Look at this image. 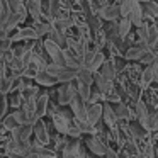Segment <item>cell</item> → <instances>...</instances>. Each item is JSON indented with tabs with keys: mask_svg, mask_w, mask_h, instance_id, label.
Returning <instances> with one entry per match:
<instances>
[{
	"mask_svg": "<svg viewBox=\"0 0 158 158\" xmlns=\"http://www.w3.org/2000/svg\"><path fill=\"white\" fill-rule=\"evenodd\" d=\"M44 72L49 73L51 77H55L60 83L73 82V80H77V77H78V70L68 68V66H60V65H55V63L46 65L44 66Z\"/></svg>",
	"mask_w": 158,
	"mask_h": 158,
	"instance_id": "6da1fadb",
	"label": "cell"
},
{
	"mask_svg": "<svg viewBox=\"0 0 158 158\" xmlns=\"http://www.w3.org/2000/svg\"><path fill=\"white\" fill-rule=\"evenodd\" d=\"M44 49L46 53L49 55V58H51V61L55 63V65H60V66H66L65 65V58H63V51L65 49H61V46H58L55 41H51V39H44Z\"/></svg>",
	"mask_w": 158,
	"mask_h": 158,
	"instance_id": "7a4b0ae2",
	"label": "cell"
},
{
	"mask_svg": "<svg viewBox=\"0 0 158 158\" xmlns=\"http://www.w3.org/2000/svg\"><path fill=\"white\" fill-rule=\"evenodd\" d=\"M70 107H72V112H73V116H75L77 123L87 124V104L78 97V94H77V95L72 99Z\"/></svg>",
	"mask_w": 158,
	"mask_h": 158,
	"instance_id": "3957f363",
	"label": "cell"
},
{
	"mask_svg": "<svg viewBox=\"0 0 158 158\" xmlns=\"http://www.w3.org/2000/svg\"><path fill=\"white\" fill-rule=\"evenodd\" d=\"M75 95H77V89H75V85H73V82L61 83L60 89H58V104H61V106H68Z\"/></svg>",
	"mask_w": 158,
	"mask_h": 158,
	"instance_id": "277c9868",
	"label": "cell"
},
{
	"mask_svg": "<svg viewBox=\"0 0 158 158\" xmlns=\"http://www.w3.org/2000/svg\"><path fill=\"white\" fill-rule=\"evenodd\" d=\"M102 112H104V106L99 102L87 106V124L89 126H95L102 119Z\"/></svg>",
	"mask_w": 158,
	"mask_h": 158,
	"instance_id": "5b68a950",
	"label": "cell"
},
{
	"mask_svg": "<svg viewBox=\"0 0 158 158\" xmlns=\"http://www.w3.org/2000/svg\"><path fill=\"white\" fill-rule=\"evenodd\" d=\"M32 133H34V126H31V124H22L21 127H17L15 131H12L14 141L19 143V144L29 143V138L32 136Z\"/></svg>",
	"mask_w": 158,
	"mask_h": 158,
	"instance_id": "8992f818",
	"label": "cell"
},
{
	"mask_svg": "<svg viewBox=\"0 0 158 158\" xmlns=\"http://www.w3.org/2000/svg\"><path fill=\"white\" fill-rule=\"evenodd\" d=\"M85 144L94 155H97V156H104V155L107 153V146L104 144V141L97 136H90L89 139L85 141Z\"/></svg>",
	"mask_w": 158,
	"mask_h": 158,
	"instance_id": "52a82bcc",
	"label": "cell"
},
{
	"mask_svg": "<svg viewBox=\"0 0 158 158\" xmlns=\"http://www.w3.org/2000/svg\"><path fill=\"white\" fill-rule=\"evenodd\" d=\"M24 124V117H22V112L21 110H15L12 114H7L4 117V126L10 131H15L17 127H21Z\"/></svg>",
	"mask_w": 158,
	"mask_h": 158,
	"instance_id": "ba28073f",
	"label": "cell"
},
{
	"mask_svg": "<svg viewBox=\"0 0 158 158\" xmlns=\"http://www.w3.org/2000/svg\"><path fill=\"white\" fill-rule=\"evenodd\" d=\"M146 51H150V48H148L146 43L141 41L139 44H133V46H131V48L126 51V60H138V61H139Z\"/></svg>",
	"mask_w": 158,
	"mask_h": 158,
	"instance_id": "9c48e42d",
	"label": "cell"
},
{
	"mask_svg": "<svg viewBox=\"0 0 158 158\" xmlns=\"http://www.w3.org/2000/svg\"><path fill=\"white\" fill-rule=\"evenodd\" d=\"M48 104H49V95L46 92L39 94L38 99H36V116L41 119L44 117V114L48 112Z\"/></svg>",
	"mask_w": 158,
	"mask_h": 158,
	"instance_id": "30bf717a",
	"label": "cell"
},
{
	"mask_svg": "<svg viewBox=\"0 0 158 158\" xmlns=\"http://www.w3.org/2000/svg\"><path fill=\"white\" fill-rule=\"evenodd\" d=\"M136 117H138V123H139L141 126L150 129V114H148V109H146V106H144V102L136 104Z\"/></svg>",
	"mask_w": 158,
	"mask_h": 158,
	"instance_id": "8fae6325",
	"label": "cell"
},
{
	"mask_svg": "<svg viewBox=\"0 0 158 158\" xmlns=\"http://www.w3.org/2000/svg\"><path fill=\"white\" fill-rule=\"evenodd\" d=\"M99 14L104 21H117V19L121 17L119 5H107V7H102Z\"/></svg>",
	"mask_w": 158,
	"mask_h": 158,
	"instance_id": "7c38bea8",
	"label": "cell"
},
{
	"mask_svg": "<svg viewBox=\"0 0 158 158\" xmlns=\"http://www.w3.org/2000/svg\"><path fill=\"white\" fill-rule=\"evenodd\" d=\"M34 134H36V139H38L43 146L49 143V133L46 131V126H44V123H43L41 119L34 124Z\"/></svg>",
	"mask_w": 158,
	"mask_h": 158,
	"instance_id": "4fadbf2b",
	"label": "cell"
},
{
	"mask_svg": "<svg viewBox=\"0 0 158 158\" xmlns=\"http://www.w3.org/2000/svg\"><path fill=\"white\" fill-rule=\"evenodd\" d=\"M41 5H43V0H27V2H26L27 14H31L32 17H34L36 22H41V21H39V17H41V14H43Z\"/></svg>",
	"mask_w": 158,
	"mask_h": 158,
	"instance_id": "5bb4252c",
	"label": "cell"
},
{
	"mask_svg": "<svg viewBox=\"0 0 158 158\" xmlns=\"http://www.w3.org/2000/svg\"><path fill=\"white\" fill-rule=\"evenodd\" d=\"M131 21V24L136 26V27H141L143 26V5L139 4V2H136L133 7V10H131L129 17H127Z\"/></svg>",
	"mask_w": 158,
	"mask_h": 158,
	"instance_id": "9a60e30c",
	"label": "cell"
},
{
	"mask_svg": "<svg viewBox=\"0 0 158 158\" xmlns=\"http://www.w3.org/2000/svg\"><path fill=\"white\" fill-rule=\"evenodd\" d=\"M102 106H104V112H102L104 123H106L109 127H114V126H116V123H117V117H116V112H114L112 106H110L109 102H104Z\"/></svg>",
	"mask_w": 158,
	"mask_h": 158,
	"instance_id": "2e32d148",
	"label": "cell"
},
{
	"mask_svg": "<svg viewBox=\"0 0 158 158\" xmlns=\"http://www.w3.org/2000/svg\"><path fill=\"white\" fill-rule=\"evenodd\" d=\"M38 38L39 36H38V32H36L34 27H24V29H21V31H17L15 36H12L10 41L14 43V41H26V39H38Z\"/></svg>",
	"mask_w": 158,
	"mask_h": 158,
	"instance_id": "e0dca14e",
	"label": "cell"
},
{
	"mask_svg": "<svg viewBox=\"0 0 158 158\" xmlns=\"http://www.w3.org/2000/svg\"><path fill=\"white\" fill-rule=\"evenodd\" d=\"M15 80H17V78H14V77H9V75L0 77V95H7V94L14 92Z\"/></svg>",
	"mask_w": 158,
	"mask_h": 158,
	"instance_id": "ac0fdd59",
	"label": "cell"
},
{
	"mask_svg": "<svg viewBox=\"0 0 158 158\" xmlns=\"http://www.w3.org/2000/svg\"><path fill=\"white\" fill-rule=\"evenodd\" d=\"M94 82L97 83V87H99V90L102 94H109V92H112V82L110 80H107V78H104L100 73H94Z\"/></svg>",
	"mask_w": 158,
	"mask_h": 158,
	"instance_id": "d6986e66",
	"label": "cell"
},
{
	"mask_svg": "<svg viewBox=\"0 0 158 158\" xmlns=\"http://www.w3.org/2000/svg\"><path fill=\"white\" fill-rule=\"evenodd\" d=\"M34 80H36L38 85H43V87H53V85H56V83H60L55 77H51L49 73H46V72H39L38 75L34 77Z\"/></svg>",
	"mask_w": 158,
	"mask_h": 158,
	"instance_id": "ffe728a7",
	"label": "cell"
},
{
	"mask_svg": "<svg viewBox=\"0 0 158 158\" xmlns=\"http://www.w3.org/2000/svg\"><path fill=\"white\" fill-rule=\"evenodd\" d=\"M32 153H34L38 158H55V156H56L55 151H51V150H48V148H44L38 139L34 141V146H32Z\"/></svg>",
	"mask_w": 158,
	"mask_h": 158,
	"instance_id": "44dd1931",
	"label": "cell"
},
{
	"mask_svg": "<svg viewBox=\"0 0 158 158\" xmlns=\"http://www.w3.org/2000/svg\"><path fill=\"white\" fill-rule=\"evenodd\" d=\"M156 68H158V63H151V65H148L146 68H144L143 72V85H148V83L155 82V73H156Z\"/></svg>",
	"mask_w": 158,
	"mask_h": 158,
	"instance_id": "7402d4cb",
	"label": "cell"
},
{
	"mask_svg": "<svg viewBox=\"0 0 158 158\" xmlns=\"http://www.w3.org/2000/svg\"><path fill=\"white\" fill-rule=\"evenodd\" d=\"M97 73H100L104 78L110 80V82H112L114 77H116V70H114V66H112V63H110V61H104L102 66L99 68V72H97Z\"/></svg>",
	"mask_w": 158,
	"mask_h": 158,
	"instance_id": "603a6c76",
	"label": "cell"
},
{
	"mask_svg": "<svg viewBox=\"0 0 158 158\" xmlns=\"http://www.w3.org/2000/svg\"><path fill=\"white\" fill-rule=\"evenodd\" d=\"M104 61H106V56H104V53H102V51H95V55H94V58H92V61H90V65H89V68H87V70H90L92 73L99 72V68L102 66Z\"/></svg>",
	"mask_w": 158,
	"mask_h": 158,
	"instance_id": "cb8c5ba5",
	"label": "cell"
},
{
	"mask_svg": "<svg viewBox=\"0 0 158 158\" xmlns=\"http://www.w3.org/2000/svg\"><path fill=\"white\" fill-rule=\"evenodd\" d=\"M77 80H78V83H82V85L90 87V85H92V82H94V73L90 72V70H87V68H80Z\"/></svg>",
	"mask_w": 158,
	"mask_h": 158,
	"instance_id": "d4e9b609",
	"label": "cell"
},
{
	"mask_svg": "<svg viewBox=\"0 0 158 158\" xmlns=\"http://www.w3.org/2000/svg\"><path fill=\"white\" fill-rule=\"evenodd\" d=\"M138 0H119V10H121V17L127 19L133 10L134 4H136Z\"/></svg>",
	"mask_w": 158,
	"mask_h": 158,
	"instance_id": "484cf974",
	"label": "cell"
},
{
	"mask_svg": "<svg viewBox=\"0 0 158 158\" xmlns=\"http://www.w3.org/2000/svg\"><path fill=\"white\" fill-rule=\"evenodd\" d=\"M131 26L133 24H131L129 19H124V17L119 19V22H117V34H119V38H126V36L129 34Z\"/></svg>",
	"mask_w": 158,
	"mask_h": 158,
	"instance_id": "4316f807",
	"label": "cell"
},
{
	"mask_svg": "<svg viewBox=\"0 0 158 158\" xmlns=\"http://www.w3.org/2000/svg\"><path fill=\"white\" fill-rule=\"evenodd\" d=\"M55 126L60 133H68V129H70L68 117H65L63 114H56L55 116Z\"/></svg>",
	"mask_w": 158,
	"mask_h": 158,
	"instance_id": "83f0119b",
	"label": "cell"
},
{
	"mask_svg": "<svg viewBox=\"0 0 158 158\" xmlns=\"http://www.w3.org/2000/svg\"><path fill=\"white\" fill-rule=\"evenodd\" d=\"M146 44L148 48H155V46L158 44V27L155 24L150 26V32H148V39H146Z\"/></svg>",
	"mask_w": 158,
	"mask_h": 158,
	"instance_id": "f1b7e54d",
	"label": "cell"
},
{
	"mask_svg": "<svg viewBox=\"0 0 158 158\" xmlns=\"http://www.w3.org/2000/svg\"><path fill=\"white\" fill-rule=\"evenodd\" d=\"M112 109H114V112H116L117 119H127V117H129V109H127L124 104L117 102V104H114V106H112Z\"/></svg>",
	"mask_w": 158,
	"mask_h": 158,
	"instance_id": "f546056e",
	"label": "cell"
},
{
	"mask_svg": "<svg viewBox=\"0 0 158 158\" xmlns=\"http://www.w3.org/2000/svg\"><path fill=\"white\" fill-rule=\"evenodd\" d=\"M32 27L36 29V32H38V36L41 38V36H46V34H49V31H51V27H53V24L51 22H36Z\"/></svg>",
	"mask_w": 158,
	"mask_h": 158,
	"instance_id": "4dcf8cb0",
	"label": "cell"
},
{
	"mask_svg": "<svg viewBox=\"0 0 158 158\" xmlns=\"http://www.w3.org/2000/svg\"><path fill=\"white\" fill-rule=\"evenodd\" d=\"M77 94H78V97H80V99H82L85 104L90 100V87L78 83V85H77Z\"/></svg>",
	"mask_w": 158,
	"mask_h": 158,
	"instance_id": "1f68e13d",
	"label": "cell"
},
{
	"mask_svg": "<svg viewBox=\"0 0 158 158\" xmlns=\"http://www.w3.org/2000/svg\"><path fill=\"white\" fill-rule=\"evenodd\" d=\"M129 129H131V134H134L136 138H144V136H146V133H148L146 127H143L139 123H138V124L136 123H131Z\"/></svg>",
	"mask_w": 158,
	"mask_h": 158,
	"instance_id": "d6a6232c",
	"label": "cell"
},
{
	"mask_svg": "<svg viewBox=\"0 0 158 158\" xmlns=\"http://www.w3.org/2000/svg\"><path fill=\"white\" fill-rule=\"evenodd\" d=\"M27 51H31V49H29V46H26V44H17V46H14V49H12V56H14L15 60H21Z\"/></svg>",
	"mask_w": 158,
	"mask_h": 158,
	"instance_id": "836d02e7",
	"label": "cell"
},
{
	"mask_svg": "<svg viewBox=\"0 0 158 158\" xmlns=\"http://www.w3.org/2000/svg\"><path fill=\"white\" fill-rule=\"evenodd\" d=\"M63 158H83V156H82V153L78 151V146L72 144L70 148H66V150L63 151Z\"/></svg>",
	"mask_w": 158,
	"mask_h": 158,
	"instance_id": "e575fe53",
	"label": "cell"
},
{
	"mask_svg": "<svg viewBox=\"0 0 158 158\" xmlns=\"http://www.w3.org/2000/svg\"><path fill=\"white\" fill-rule=\"evenodd\" d=\"M7 106H9L7 97H5V95H0V121H2L5 116H7V114H5V110H7Z\"/></svg>",
	"mask_w": 158,
	"mask_h": 158,
	"instance_id": "d590c367",
	"label": "cell"
},
{
	"mask_svg": "<svg viewBox=\"0 0 158 158\" xmlns=\"http://www.w3.org/2000/svg\"><path fill=\"white\" fill-rule=\"evenodd\" d=\"M155 58H156V56H155V55H153V51L150 49V51L144 53L143 58H141L139 61H141V63H146V65H151V63H155Z\"/></svg>",
	"mask_w": 158,
	"mask_h": 158,
	"instance_id": "8d00e7d4",
	"label": "cell"
},
{
	"mask_svg": "<svg viewBox=\"0 0 158 158\" xmlns=\"http://www.w3.org/2000/svg\"><path fill=\"white\" fill-rule=\"evenodd\" d=\"M156 127H158V110L153 116H150V129H156Z\"/></svg>",
	"mask_w": 158,
	"mask_h": 158,
	"instance_id": "74e56055",
	"label": "cell"
},
{
	"mask_svg": "<svg viewBox=\"0 0 158 158\" xmlns=\"http://www.w3.org/2000/svg\"><path fill=\"white\" fill-rule=\"evenodd\" d=\"M5 39H10V38L7 36V32H5L4 29L0 27V41H5Z\"/></svg>",
	"mask_w": 158,
	"mask_h": 158,
	"instance_id": "f35d334b",
	"label": "cell"
},
{
	"mask_svg": "<svg viewBox=\"0 0 158 158\" xmlns=\"http://www.w3.org/2000/svg\"><path fill=\"white\" fill-rule=\"evenodd\" d=\"M106 156H107V158H119V156H117V155L114 153L112 150H109V148H107V153H106Z\"/></svg>",
	"mask_w": 158,
	"mask_h": 158,
	"instance_id": "ab89813d",
	"label": "cell"
},
{
	"mask_svg": "<svg viewBox=\"0 0 158 158\" xmlns=\"http://www.w3.org/2000/svg\"><path fill=\"white\" fill-rule=\"evenodd\" d=\"M4 7H5V4L0 0V17H2V14H4Z\"/></svg>",
	"mask_w": 158,
	"mask_h": 158,
	"instance_id": "60d3db41",
	"label": "cell"
},
{
	"mask_svg": "<svg viewBox=\"0 0 158 158\" xmlns=\"http://www.w3.org/2000/svg\"><path fill=\"white\" fill-rule=\"evenodd\" d=\"M139 4H146V2H151V0H138Z\"/></svg>",
	"mask_w": 158,
	"mask_h": 158,
	"instance_id": "b9f144b4",
	"label": "cell"
},
{
	"mask_svg": "<svg viewBox=\"0 0 158 158\" xmlns=\"http://www.w3.org/2000/svg\"><path fill=\"white\" fill-rule=\"evenodd\" d=\"M4 55H5V53H2V51H0V63H2V58H4Z\"/></svg>",
	"mask_w": 158,
	"mask_h": 158,
	"instance_id": "7bdbcfd3",
	"label": "cell"
},
{
	"mask_svg": "<svg viewBox=\"0 0 158 158\" xmlns=\"http://www.w3.org/2000/svg\"><path fill=\"white\" fill-rule=\"evenodd\" d=\"M12 158H27V156H12Z\"/></svg>",
	"mask_w": 158,
	"mask_h": 158,
	"instance_id": "ee69618b",
	"label": "cell"
}]
</instances>
